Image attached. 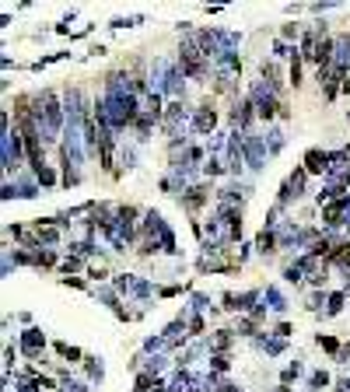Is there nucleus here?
<instances>
[{"instance_id": "obj_16", "label": "nucleus", "mask_w": 350, "mask_h": 392, "mask_svg": "<svg viewBox=\"0 0 350 392\" xmlns=\"http://www.w3.org/2000/svg\"><path fill=\"white\" fill-rule=\"evenodd\" d=\"M329 385H333L329 371H322V368H319V371H312V375H308V389H312V392H319V389H329Z\"/></svg>"}, {"instance_id": "obj_7", "label": "nucleus", "mask_w": 350, "mask_h": 392, "mask_svg": "<svg viewBox=\"0 0 350 392\" xmlns=\"http://www.w3.org/2000/svg\"><path fill=\"white\" fill-rule=\"evenodd\" d=\"M60 252L56 249H35V263H32V270H39V273H49V270H56L60 273Z\"/></svg>"}, {"instance_id": "obj_21", "label": "nucleus", "mask_w": 350, "mask_h": 392, "mask_svg": "<svg viewBox=\"0 0 350 392\" xmlns=\"http://www.w3.org/2000/svg\"><path fill=\"white\" fill-rule=\"evenodd\" d=\"M291 333H294V326H291V322H277V326H273V336H277V340H287Z\"/></svg>"}, {"instance_id": "obj_15", "label": "nucleus", "mask_w": 350, "mask_h": 392, "mask_svg": "<svg viewBox=\"0 0 350 392\" xmlns=\"http://www.w3.org/2000/svg\"><path fill=\"white\" fill-rule=\"evenodd\" d=\"M277 39H284L287 46H291V42H298V39H301V25H298V21H284Z\"/></svg>"}, {"instance_id": "obj_4", "label": "nucleus", "mask_w": 350, "mask_h": 392, "mask_svg": "<svg viewBox=\"0 0 350 392\" xmlns=\"http://www.w3.org/2000/svg\"><path fill=\"white\" fill-rule=\"evenodd\" d=\"M18 340H21V350H25V357H32V361H35V357H42V350H46V336H42V329L28 326V329H25Z\"/></svg>"}, {"instance_id": "obj_2", "label": "nucleus", "mask_w": 350, "mask_h": 392, "mask_svg": "<svg viewBox=\"0 0 350 392\" xmlns=\"http://www.w3.org/2000/svg\"><path fill=\"white\" fill-rule=\"evenodd\" d=\"M210 196H217L210 182H193V186H186V189H182V210H186L189 217H200V210L210 203Z\"/></svg>"}, {"instance_id": "obj_24", "label": "nucleus", "mask_w": 350, "mask_h": 392, "mask_svg": "<svg viewBox=\"0 0 350 392\" xmlns=\"http://www.w3.org/2000/svg\"><path fill=\"white\" fill-rule=\"evenodd\" d=\"M105 53H109V49H105L102 42H91V46H88V56H105Z\"/></svg>"}, {"instance_id": "obj_13", "label": "nucleus", "mask_w": 350, "mask_h": 392, "mask_svg": "<svg viewBox=\"0 0 350 392\" xmlns=\"http://www.w3.org/2000/svg\"><path fill=\"white\" fill-rule=\"evenodd\" d=\"M231 168H228V161H221V158H207V165H203V175L210 179H221V175H228Z\"/></svg>"}, {"instance_id": "obj_9", "label": "nucleus", "mask_w": 350, "mask_h": 392, "mask_svg": "<svg viewBox=\"0 0 350 392\" xmlns=\"http://www.w3.org/2000/svg\"><path fill=\"white\" fill-rule=\"evenodd\" d=\"M343 343H347V340H340V336H329V333H315V347H319V350H326V354H329L333 361H336V357L343 354Z\"/></svg>"}, {"instance_id": "obj_1", "label": "nucleus", "mask_w": 350, "mask_h": 392, "mask_svg": "<svg viewBox=\"0 0 350 392\" xmlns=\"http://www.w3.org/2000/svg\"><path fill=\"white\" fill-rule=\"evenodd\" d=\"M217 123H221V109H217V98L203 95L200 109H193V133H200V137H210V133L217 130Z\"/></svg>"}, {"instance_id": "obj_11", "label": "nucleus", "mask_w": 350, "mask_h": 392, "mask_svg": "<svg viewBox=\"0 0 350 392\" xmlns=\"http://www.w3.org/2000/svg\"><path fill=\"white\" fill-rule=\"evenodd\" d=\"M186 333H189V340H196V336H203L207 333V315H186Z\"/></svg>"}, {"instance_id": "obj_12", "label": "nucleus", "mask_w": 350, "mask_h": 392, "mask_svg": "<svg viewBox=\"0 0 350 392\" xmlns=\"http://www.w3.org/2000/svg\"><path fill=\"white\" fill-rule=\"evenodd\" d=\"M210 375H228L231 371V354H207Z\"/></svg>"}, {"instance_id": "obj_14", "label": "nucleus", "mask_w": 350, "mask_h": 392, "mask_svg": "<svg viewBox=\"0 0 350 392\" xmlns=\"http://www.w3.org/2000/svg\"><path fill=\"white\" fill-rule=\"evenodd\" d=\"M347 291H333L329 298H326V315H340L343 312V305H347Z\"/></svg>"}, {"instance_id": "obj_25", "label": "nucleus", "mask_w": 350, "mask_h": 392, "mask_svg": "<svg viewBox=\"0 0 350 392\" xmlns=\"http://www.w3.org/2000/svg\"><path fill=\"white\" fill-rule=\"evenodd\" d=\"M301 392H312V389H301Z\"/></svg>"}, {"instance_id": "obj_6", "label": "nucleus", "mask_w": 350, "mask_h": 392, "mask_svg": "<svg viewBox=\"0 0 350 392\" xmlns=\"http://www.w3.org/2000/svg\"><path fill=\"white\" fill-rule=\"evenodd\" d=\"M277 249H284L280 231H273V228H263V231L256 235V252H259V256H277Z\"/></svg>"}, {"instance_id": "obj_20", "label": "nucleus", "mask_w": 350, "mask_h": 392, "mask_svg": "<svg viewBox=\"0 0 350 392\" xmlns=\"http://www.w3.org/2000/svg\"><path fill=\"white\" fill-rule=\"evenodd\" d=\"M63 287H77V291H88V280L84 277H60Z\"/></svg>"}, {"instance_id": "obj_18", "label": "nucleus", "mask_w": 350, "mask_h": 392, "mask_svg": "<svg viewBox=\"0 0 350 392\" xmlns=\"http://www.w3.org/2000/svg\"><path fill=\"white\" fill-rule=\"evenodd\" d=\"M109 277H112V270H109L105 263H88V280L102 284V280H109Z\"/></svg>"}, {"instance_id": "obj_23", "label": "nucleus", "mask_w": 350, "mask_h": 392, "mask_svg": "<svg viewBox=\"0 0 350 392\" xmlns=\"http://www.w3.org/2000/svg\"><path fill=\"white\" fill-rule=\"evenodd\" d=\"M130 25H133L130 18H112V21H109V28H116V32H119V28H130Z\"/></svg>"}, {"instance_id": "obj_5", "label": "nucleus", "mask_w": 350, "mask_h": 392, "mask_svg": "<svg viewBox=\"0 0 350 392\" xmlns=\"http://www.w3.org/2000/svg\"><path fill=\"white\" fill-rule=\"evenodd\" d=\"M235 340H238V333H235V329H228V326L214 329V333H210V354H231Z\"/></svg>"}, {"instance_id": "obj_19", "label": "nucleus", "mask_w": 350, "mask_h": 392, "mask_svg": "<svg viewBox=\"0 0 350 392\" xmlns=\"http://www.w3.org/2000/svg\"><path fill=\"white\" fill-rule=\"evenodd\" d=\"M298 375H301V364H298V361H294V364H287V368H284V371H280V385H291V382H294V378H298Z\"/></svg>"}, {"instance_id": "obj_10", "label": "nucleus", "mask_w": 350, "mask_h": 392, "mask_svg": "<svg viewBox=\"0 0 350 392\" xmlns=\"http://www.w3.org/2000/svg\"><path fill=\"white\" fill-rule=\"evenodd\" d=\"M53 350H56L67 364H74V368H81V364H84V357H88L81 347H70V343H63V340H56V343H53Z\"/></svg>"}, {"instance_id": "obj_3", "label": "nucleus", "mask_w": 350, "mask_h": 392, "mask_svg": "<svg viewBox=\"0 0 350 392\" xmlns=\"http://www.w3.org/2000/svg\"><path fill=\"white\" fill-rule=\"evenodd\" d=\"M301 168H305L308 175L329 179V175H333V158H329V151H322V147H308L305 158H301Z\"/></svg>"}, {"instance_id": "obj_17", "label": "nucleus", "mask_w": 350, "mask_h": 392, "mask_svg": "<svg viewBox=\"0 0 350 392\" xmlns=\"http://www.w3.org/2000/svg\"><path fill=\"white\" fill-rule=\"evenodd\" d=\"M221 312H231V315H242V301L235 291H224L221 294Z\"/></svg>"}, {"instance_id": "obj_8", "label": "nucleus", "mask_w": 350, "mask_h": 392, "mask_svg": "<svg viewBox=\"0 0 350 392\" xmlns=\"http://www.w3.org/2000/svg\"><path fill=\"white\" fill-rule=\"evenodd\" d=\"M305 56L298 53V46H294V53H291V60H287V84L294 88V91H301V84H305Z\"/></svg>"}, {"instance_id": "obj_22", "label": "nucleus", "mask_w": 350, "mask_h": 392, "mask_svg": "<svg viewBox=\"0 0 350 392\" xmlns=\"http://www.w3.org/2000/svg\"><path fill=\"white\" fill-rule=\"evenodd\" d=\"M14 357H18V350L7 343V347H4V368H7V375H11V368H14Z\"/></svg>"}]
</instances>
